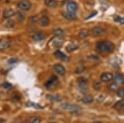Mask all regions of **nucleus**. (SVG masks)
Returning <instances> with one entry per match:
<instances>
[{
    "mask_svg": "<svg viewBox=\"0 0 124 123\" xmlns=\"http://www.w3.org/2000/svg\"><path fill=\"white\" fill-rule=\"evenodd\" d=\"M114 50V45L111 41H102L97 43L96 51L99 53H111Z\"/></svg>",
    "mask_w": 124,
    "mask_h": 123,
    "instance_id": "1",
    "label": "nucleus"
},
{
    "mask_svg": "<svg viewBox=\"0 0 124 123\" xmlns=\"http://www.w3.org/2000/svg\"><path fill=\"white\" fill-rule=\"evenodd\" d=\"M17 7L22 11H28L31 7V3L28 0H21L17 3Z\"/></svg>",
    "mask_w": 124,
    "mask_h": 123,
    "instance_id": "2",
    "label": "nucleus"
},
{
    "mask_svg": "<svg viewBox=\"0 0 124 123\" xmlns=\"http://www.w3.org/2000/svg\"><path fill=\"white\" fill-rule=\"evenodd\" d=\"M61 108L65 110H70L72 112H78V111L80 110V108L77 105H73V104H70V103H64L61 105Z\"/></svg>",
    "mask_w": 124,
    "mask_h": 123,
    "instance_id": "3",
    "label": "nucleus"
},
{
    "mask_svg": "<svg viewBox=\"0 0 124 123\" xmlns=\"http://www.w3.org/2000/svg\"><path fill=\"white\" fill-rule=\"evenodd\" d=\"M101 80L103 82H105V83H108V82H110L113 79V75L111 74V73H108V72H105L103 74H102L101 77H100Z\"/></svg>",
    "mask_w": 124,
    "mask_h": 123,
    "instance_id": "4",
    "label": "nucleus"
},
{
    "mask_svg": "<svg viewBox=\"0 0 124 123\" xmlns=\"http://www.w3.org/2000/svg\"><path fill=\"white\" fill-rule=\"evenodd\" d=\"M92 34L93 36H99L105 32V29L101 27H94L93 28H92Z\"/></svg>",
    "mask_w": 124,
    "mask_h": 123,
    "instance_id": "5",
    "label": "nucleus"
},
{
    "mask_svg": "<svg viewBox=\"0 0 124 123\" xmlns=\"http://www.w3.org/2000/svg\"><path fill=\"white\" fill-rule=\"evenodd\" d=\"M11 45L9 40L8 39H0V51L8 49Z\"/></svg>",
    "mask_w": 124,
    "mask_h": 123,
    "instance_id": "6",
    "label": "nucleus"
},
{
    "mask_svg": "<svg viewBox=\"0 0 124 123\" xmlns=\"http://www.w3.org/2000/svg\"><path fill=\"white\" fill-rule=\"evenodd\" d=\"M66 8H67V11L75 12L78 9V5L75 2L69 1V2H67V3H66Z\"/></svg>",
    "mask_w": 124,
    "mask_h": 123,
    "instance_id": "7",
    "label": "nucleus"
},
{
    "mask_svg": "<svg viewBox=\"0 0 124 123\" xmlns=\"http://www.w3.org/2000/svg\"><path fill=\"white\" fill-rule=\"evenodd\" d=\"M54 69L55 71L60 75H64L65 73V69L64 68L63 65H61V64H56L54 65Z\"/></svg>",
    "mask_w": 124,
    "mask_h": 123,
    "instance_id": "8",
    "label": "nucleus"
},
{
    "mask_svg": "<svg viewBox=\"0 0 124 123\" xmlns=\"http://www.w3.org/2000/svg\"><path fill=\"white\" fill-rule=\"evenodd\" d=\"M63 16L65 18H66L68 20H74L76 18V13H75V12H70V11L64 12Z\"/></svg>",
    "mask_w": 124,
    "mask_h": 123,
    "instance_id": "9",
    "label": "nucleus"
},
{
    "mask_svg": "<svg viewBox=\"0 0 124 123\" xmlns=\"http://www.w3.org/2000/svg\"><path fill=\"white\" fill-rule=\"evenodd\" d=\"M32 39L35 41H41L46 39V35L43 32H36L32 36Z\"/></svg>",
    "mask_w": 124,
    "mask_h": 123,
    "instance_id": "10",
    "label": "nucleus"
},
{
    "mask_svg": "<svg viewBox=\"0 0 124 123\" xmlns=\"http://www.w3.org/2000/svg\"><path fill=\"white\" fill-rule=\"evenodd\" d=\"M15 12L13 11V9H6L3 11V18L5 19H9L10 17H13L15 15Z\"/></svg>",
    "mask_w": 124,
    "mask_h": 123,
    "instance_id": "11",
    "label": "nucleus"
},
{
    "mask_svg": "<svg viewBox=\"0 0 124 123\" xmlns=\"http://www.w3.org/2000/svg\"><path fill=\"white\" fill-rule=\"evenodd\" d=\"M40 25L42 26V27H46L50 24V18L47 16H42L41 18L39 19Z\"/></svg>",
    "mask_w": 124,
    "mask_h": 123,
    "instance_id": "12",
    "label": "nucleus"
},
{
    "mask_svg": "<svg viewBox=\"0 0 124 123\" xmlns=\"http://www.w3.org/2000/svg\"><path fill=\"white\" fill-rule=\"evenodd\" d=\"M56 82H57V77L55 76V75H53V76L51 77V79H48V81L46 83L45 86L46 87V88H50V87H51L52 85H54Z\"/></svg>",
    "mask_w": 124,
    "mask_h": 123,
    "instance_id": "13",
    "label": "nucleus"
},
{
    "mask_svg": "<svg viewBox=\"0 0 124 123\" xmlns=\"http://www.w3.org/2000/svg\"><path fill=\"white\" fill-rule=\"evenodd\" d=\"M113 108H114L116 110H118V111L124 110V99L120 100L118 102H116L114 104V106H113Z\"/></svg>",
    "mask_w": 124,
    "mask_h": 123,
    "instance_id": "14",
    "label": "nucleus"
},
{
    "mask_svg": "<svg viewBox=\"0 0 124 123\" xmlns=\"http://www.w3.org/2000/svg\"><path fill=\"white\" fill-rule=\"evenodd\" d=\"M55 55L57 57V58H59L60 59H61V60L63 61H66L68 59V57L64 54L63 52H61V51H56L55 52Z\"/></svg>",
    "mask_w": 124,
    "mask_h": 123,
    "instance_id": "15",
    "label": "nucleus"
},
{
    "mask_svg": "<svg viewBox=\"0 0 124 123\" xmlns=\"http://www.w3.org/2000/svg\"><path fill=\"white\" fill-rule=\"evenodd\" d=\"M93 98L92 95H85V97H83L82 98V102H85L86 104H89L91 102H93Z\"/></svg>",
    "mask_w": 124,
    "mask_h": 123,
    "instance_id": "16",
    "label": "nucleus"
},
{
    "mask_svg": "<svg viewBox=\"0 0 124 123\" xmlns=\"http://www.w3.org/2000/svg\"><path fill=\"white\" fill-rule=\"evenodd\" d=\"M45 4L50 7H55L58 5L56 0H45Z\"/></svg>",
    "mask_w": 124,
    "mask_h": 123,
    "instance_id": "17",
    "label": "nucleus"
},
{
    "mask_svg": "<svg viewBox=\"0 0 124 123\" xmlns=\"http://www.w3.org/2000/svg\"><path fill=\"white\" fill-rule=\"evenodd\" d=\"M113 78H114V81L116 83H117V84H123V83H124V78L121 74H116Z\"/></svg>",
    "mask_w": 124,
    "mask_h": 123,
    "instance_id": "18",
    "label": "nucleus"
},
{
    "mask_svg": "<svg viewBox=\"0 0 124 123\" xmlns=\"http://www.w3.org/2000/svg\"><path fill=\"white\" fill-rule=\"evenodd\" d=\"M78 83H79V87H81L82 88H87V81L85 78H79V80H78Z\"/></svg>",
    "mask_w": 124,
    "mask_h": 123,
    "instance_id": "19",
    "label": "nucleus"
},
{
    "mask_svg": "<svg viewBox=\"0 0 124 123\" xmlns=\"http://www.w3.org/2000/svg\"><path fill=\"white\" fill-rule=\"evenodd\" d=\"M47 98L53 102H60L61 100V98L58 95H47Z\"/></svg>",
    "mask_w": 124,
    "mask_h": 123,
    "instance_id": "20",
    "label": "nucleus"
},
{
    "mask_svg": "<svg viewBox=\"0 0 124 123\" xmlns=\"http://www.w3.org/2000/svg\"><path fill=\"white\" fill-rule=\"evenodd\" d=\"M77 49H78V45L75 44H73V43L69 44L66 47V51L68 52H72V51H75V50H77Z\"/></svg>",
    "mask_w": 124,
    "mask_h": 123,
    "instance_id": "21",
    "label": "nucleus"
},
{
    "mask_svg": "<svg viewBox=\"0 0 124 123\" xmlns=\"http://www.w3.org/2000/svg\"><path fill=\"white\" fill-rule=\"evenodd\" d=\"M88 33H89L88 30H86V29H82L81 31H79V38H80V39L85 38V37L88 36Z\"/></svg>",
    "mask_w": 124,
    "mask_h": 123,
    "instance_id": "22",
    "label": "nucleus"
},
{
    "mask_svg": "<svg viewBox=\"0 0 124 123\" xmlns=\"http://www.w3.org/2000/svg\"><path fill=\"white\" fill-rule=\"evenodd\" d=\"M52 44H53V46L55 47V48H60V47H61V45H63V41H61L60 39H57L52 41Z\"/></svg>",
    "mask_w": 124,
    "mask_h": 123,
    "instance_id": "23",
    "label": "nucleus"
},
{
    "mask_svg": "<svg viewBox=\"0 0 124 123\" xmlns=\"http://www.w3.org/2000/svg\"><path fill=\"white\" fill-rule=\"evenodd\" d=\"M64 34V31L61 28H57L55 29L53 31V35L55 36H61Z\"/></svg>",
    "mask_w": 124,
    "mask_h": 123,
    "instance_id": "24",
    "label": "nucleus"
},
{
    "mask_svg": "<svg viewBox=\"0 0 124 123\" xmlns=\"http://www.w3.org/2000/svg\"><path fill=\"white\" fill-rule=\"evenodd\" d=\"M27 107H31V108H37V109H41L43 108V107H41V105L37 104V103H34L32 102H27Z\"/></svg>",
    "mask_w": 124,
    "mask_h": 123,
    "instance_id": "25",
    "label": "nucleus"
},
{
    "mask_svg": "<svg viewBox=\"0 0 124 123\" xmlns=\"http://www.w3.org/2000/svg\"><path fill=\"white\" fill-rule=\"evenodd\" d=\"M41 122V118L38 116H31L29 118V123H40Z\"/></svg>",
    "mask_w": 124,
    "mask_h": 123,
    "instance_id": "26",
    "label": "nucleus"
},
{
    "mask_svg": "<svg viewBox=\"0 0 124 123\" xmlns=\"http://www.w3.org/2000/svg\"><path fill=\"white\" fill-rule=\"evenodd\" d=\"M16 17H17V19L18 20L19 22H23L24 18H25V16L23 13H21V12H17V13H15Z\"/></svg>",
    "mask_w": 124,
    "mask_h": 123,
    "instance_id": "27",
    "label": "nucleus"
},
{
    "mask_svg": "<svg viewBox=\"0 0 124 123\" xmlns=\"http://www.w3.org/2000/svg\"><path fill=\"white\" fill-rule=\"evenodd\" d=\"M108 89L112 92H114V91L117 90V83H112L108 85Z\"/></svg>",
    "mask_w": 124,
    "mask_h": 123,
    "instance_id": "28",
    "label": "nucleus"
},
{
    "mask_svg": "<svg viewBox=\"0 0 124 123\" xmlns=\"http://www.w3.org/2000/svg\"><path fill=\"white\" fill-rule=\"evenodd\" d=\"M113 19H114V21L117 22H118L122 25H124V17H118V16H115V17H113Z\"/></svg>",
    "mask_w": 124,
    "mask_h": 123,
    "instance_id": "29",
    "label": "nucleus"
},
{
    "mask_svg": "<svg viewBox=\"0 0 124 123\" xmlns=\"http://www.w3.org/2000/svg\"><path fill=\"white\" fill-rule=\"evenodd\" d=\"M5 27H8V28H13L14 27V22L12 20H8L5 22Z\"/></svg>",
    "mask_w": 124,
    "mask_h": 123,
    "instance_id": "30",
    "label": "nucleus"
},
{
    "mask_svg": "<svg viewBox=\"0 0 124 123\" xmlns=\"http://www.w3.org/2000/svg\"><path fill=\"white\" fill-rule=\"evenodd\" d=\"M117 94L120 97V98H123L124 97V88H117Z\"/></svg>",
    "mask_w": 124,
    "mask_h": 123,
    "instance_id": "31",
    "label": "nucleus"
},
{
    "mask_svg": "<svg viewBox=\"0 0 124 123\" xmlns=\"http://www.w3.org/2000/svg\"><path fill=\"white\" fill-rule=\"evenodd\" d=\"M85 70V68H84L83 66H77L76 69H75V72L76 73V74H80V73H82L83 71Z\"/></svg>",
    "mask_w": 124,
    "mask_h": 123,
    "instance_id": "32",
    "label": "nucleus"
},
{
    "mask_svg": "<svg viewBox=\"0 0 124 123\" xmlns=\"http://www.w3.org/2000/svg\"><path fill=\"white\" fill-rule=\"evenodd\" d=\"M93 88L95 89H97V90H99V89L101 88V84L99 82H95L94 84H93Z\"/></svg>",
    "mask_w": 124,
    "mask_h": 123,
    "instance_id": "33",
    "label": "nucleus"
},
{
    "mask_svg": "<svg viewBox=\"0 0 124 123\" xmlns=\"http://www.w3.org/2000/svg\"><path fill=\"white\" fill-rule=\"evenodd\" d=\"M37 20H38V18H37V16H32V17H31L29 18V21L31 22H37Z\"/></svg>",
    "mask_w": 124,
    "mask_h": 123,
    "instance_id": "34",
    "label": "nucleus"
},
{
    "mask_svg": "<svg viewBox=\"0 0 124 123\" xmlns=\"http://www.w3.org/2000/svg\"><path fill=\"white\" fill-rule=\"evenodd\" d=\"M3 87L5 88H12V84H9V83H7V82H4L3 84Z\"/></svg>",
    "mask_w": 124,
    "mask_h": 123,
    "instance_id": "35",
    "label": "nucleus"
},
{
    "mask_svg": "<svg viewBox=\"0 0 124 123\" xmlns=\"http://www.w3.org/2000/svg\"><path fill=\"white\" fill-rule=\"evenodd\" d=\"M96 14H97V11L93 12V13H92L90 15H89V16H88V17H86V19H89V18H91L92 17H93V16H95Z\"/></svg>",
    "mask_w": 124,
    "mask_h": 123,
    "instance_id": "36",
    "label": "nucleus"
},
{
    "mask_svg": "<svg viewBox=\"0 0 124 123\" xmlns=\"http://www.w3.org/2000/svg\"><path fill=\"white\" fill-rule=\"evenodd\" d=\"M12 98L13 99V101H19L20 100V96H18V95H16V96H13Z\"/></svg>",
    "mask_w": 124,
    "mask_h": 123,
    "instance_id": "37",
    "label": "nucleus"
},
{
    "mask_svg": "<svg viewBox=\"0 0 124 123\" xmlns=\"http://www.w3.org/2000/svg\"><path fill=\"white\" fill-rule=\"evenodd\" d=\"M15 62H17V59H11L10 60H8V63H10V64H13V63Z\"/></svg>",
    "mask_w": 124,
    "mask_h": 123,
    "instance_id": "38",
    "label": "nucleus"
},
{
    "mask_svg": "<svg viewBox=\"0 0 124 123\" xmlns=\"http://www.w3.org/2000/svg\"><path fill=\"white\" fill-rule=\"evenodd\" d=\"M93 123H102L101 122H93Z\"/></svg>",
    "mask_w": 124,
    "mask_h": 123,
    "instance_id": "39",
    "label": "nucleus"
},
{
    "mask_svg": "<svg viewBox=\"0 0 124 123\" xmlns=\"http://www.w3.org/2000/svg\"><path fill=\"white\" fill-rule=\"evenodd\" d=\"M22 123H28L27 122H22Z\"/></svg>",
    "mask_w": 124,
    "mask_h": 123,
    "instance_id": "40",
    "label": "nucleus"
},
{
    "mask_svg": "<svg viewBox=\"0 0 124 123\" xmlns=\"http://www.w3.org/2000/svg\"><path fill=\"white\" fill-rule=\"evenodd\" d=\"M50 123H55V122H50Z\"/></svg>",
    "mask_w": 124,
    "mask_h": 123,
    "instance_id": "41",
    "label": "nucleus"
}]
</instances>
